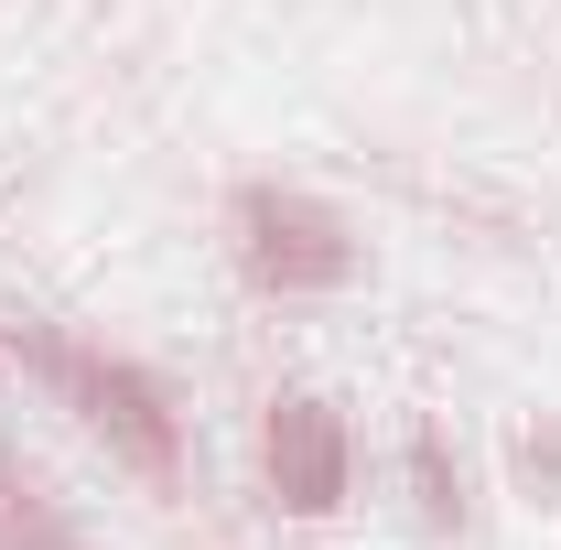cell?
Masks as SVG:
<instances>
[{"instance_id": "1", "label": "cell", "mask_w": 561, "mask_h": 550, "mask_svg": "<svg viewBox=\"0 0 561 550\" xmlns=\"http://www.w3.org/2000/svg\"><path fill=\"white\" fill-rule=\"evenodd\" d=\"M22 367L66 400L130 475H151V485H173V465H184V432H173V400H162V378L151 367H130V356H98V345H76V335H55V324H22Z\"/></svg>"}, {"instance_id": "2", "label": "cell", "mask_w": 561, "mask_h": 550, "mask_svg": "<svg viewBox=\"0 0 561 550\" xmlns=\"http://www.w3.org/2000/svg\"><path fill=\"white\" fill-rule=\"evenodd\" d=\"M238 260L260 291H346L356 280V238L335 206L291 195V184H249L238 195Z\"/></svg>"}, {"instance_id": "3", "label": "cell", "mask_w": 561, "mask_h": 550, "mask_svg": "<svg viewBox=\"0 0 561 550\" xmlns=\"http://www.w3.org/2000/svg\"><path fill=\"white\" fill-rule=\"evenodd\" d=\"M271 485H280L291 518H324L346 496V421L324 400H280L271 411Z\"/></svg>"}, {"instance_id": "4", "label": "cell", "mask_w": 561, "mask_h": 550, "mask_svg": "<svg viewBox=\"0 0 561 550\" xmlns=\"http://www.w3.org/2000/svg\"><path fill=\"white\" fill-rule=\"evenodd\" d=\"M0 550H87L66 518H55V496L22 475V454H0Z\"/></svg>"}, {"instance_id": "5", "label": "cell", "mask_w": 561, "mask_h": 550, "mask_svg": "<svg viewBox=\"0 0 561 550\" xmlns=\"http://www.w3.org/2000/svg\"><path fill=\"white\" fill-rule=\"evenodd\" d=\"M411 475H421V518H432V529H454V518H465V496H454V475H443V443H411Z\"/></svg>"}]
</instances>
